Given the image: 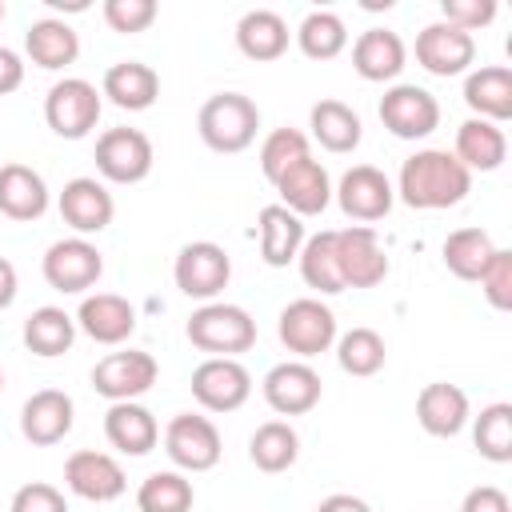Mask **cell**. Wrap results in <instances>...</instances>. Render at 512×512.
Wrapping results in <instances>:
<instances>
[{"mask_svg": "<svg viewBox=\"0 0 512 512\" xmlns=\"http://www.w3.org/2000/svg\"><path fill=\"white\" fill-rule=\"evenodd\" d=\"M380 124L396 140H424L440 124V104L428 88L420 84H392L380 96Z\"/></svg>", "mask_w": 512, "mask_h": 512, "instance_id": "cell-10", "label": "cell"}, {"mask_svg": "<svg viewBox=\"0 0 512 512\" xmlns=\"http://www.w3.org/2000/svg\"><path fill=\"white\" fill-rule=\"evenodd\" d=\"M392 192L408 208L440 212V208H456L472 192V172L448 148H420L400 164Z\"/></svg>", "mask_w": 512, "mask_h": 512, "instance_id": "cell-1", "label": "cell"}, {"mask_svg": "<svg viewBox=\"0 0 512 512\" xmlns=\"http://www.w3.org/2000/svg\"><path fill=\"white\" fill-rule=\"evenodd\" d=\"M40 272H44L48 288H56L64 296H80V292L96 288V280L104 276V252L88 236H64V240L48 244Z\"/></svg>", "mask_w": 512, "mask_h": 512, "instance_id": "cell-6", "label": "cell"}, {"mask_svg": "<svg viewBox=\"0 0 512 512\" xmlns=\"http://www.w3.org/2000/svg\"><path fill=\"white\" fill-rule=\"evenodd\" d=\"M8 512H68V500L56 484H44V480H32L24 488H16L12 496V508Z\"/></svg>", "mask_w": 512, "mask_h": 512, "instance_id": "cell-45", "label": "cell"}, {"mask_svg": "<svg viewBox=\"0 0 512 512\" xmlns=\"http://www.w3.org/2000/svg\"><path fill=\"white\" fill-rule=\"evenodd\" d=\"M76 328L96 344H124L136 332V308L116 292H92L76 308Z\"/></svg>", "mask_w": 512, "mask_h": 512, "instance_id": "cell-21", "label": "cell"}, {"mask_svg": "<svg viewBox=\"0 0 512 512\" xmlns=\"http://www.w3.org/2000/svg\"><path fill=\"white\" fill-rule=\"evenodd\" d=\"M20 84H24V60H20V52L0 44V96L16 92Z\"/></svg>", "mask_w": 512, "mask_h": 512, "instance_id": "cell-47", "label": "cell"}, {"mask_svg": "<svg viewBox=\"0 0 512 512\" xmlns=\"http://www.w3.org/2000/svg\"><path fill=\"white\" fill-rule=\"evenodd\" d=\"M256 228H260V260L268 268H288L300 256L304 224L284 204H264L260 216H256Z\"/></svg>", "mask_w": 512, "mask_h": 512, "instance_id": "cell-29", "label": "cell"}, {"mask_svg": "<svg viewBox=\"0 0 512 512\" xmlns=\"http://www.w3.org/2000/svg\"><path fill=\"white\" fill-rule=\"evenodd\" d=\"M56 208H60V220H64L76 236H96V232H104V228L112 224V216H116V200H112L108 184L96 180V176H76V180H68L64 192H60V200H56Z\"/></svg>", "mask_w": 512, "mask_h": 512, "instance_id": "cell-18", "label": "cell"}, {"mask_svg": "<svg viewBox=\"0 0 512 512\" xmlns=\"http://www.w3.org/2000/svg\"><path fill=\"white\" fill-rule=\"evenodd\" d=\"M160 376V364L152 352H140V348H124V352H108L104 360H96L92 368V388L116 404V400H136L144 396Z\"/></svg>", "mask_w": 512, "mask_h": 512, "instance_id": "cell-12", "label": "cell"}, {"mask_svg": "<svg viewBox=\"0 0 512 512\" xmlns=\"http://www.w3.org/2000/svg\"><path fill=\"white\" fill-rule=\"evenodd\" d=\"M308 128H312V140L324 148V152H352L364 136V124L356 116V108H348L344 100H316L312 112H308Z\"/></svg>", "mask_w": 512, "mask_h": 512, "instance_id": "cell-32", "label": "cell"}, {"mask_svg": "<svg viewBox=\"0 0 512 512\" xmlns=\"http://www.w3.org/2000/svg\"><path fill=\"white\" fill-rule=\"evenodd\" d=\"M100 96L124 112H144L160 96V76H156V68H148L140 60H116V64H108V72L100 80Z\"/></svg>", "mask_w": 512, "mask_h": 512, "instance_id": "cell-27", "label": "cell"}, {"mask_svg": "<svg viewBox=\"0 0 512 512\" xmlns=\"http://www.w3.org/2000/svg\"><path fill=\"white\" fill-rule=\"evenodd\" d=\"M276 336L296 360H312L336 344V312L320 296H300L280 308Z\"/></svg>", "mask_w": 512, "mask_h": 512, "instance_id": "cell-5", "label": "cell"}, {"mask_svg": "<svg viewBox=\"0 0 512 512\" xmlns=\"http://www.w3.org/2000/svg\"><path fill=\"white\" fill-rule=\"evenodd\" d=\"M48 184L36 168L28 164H0V216L16 224H32L48 212Z\"/></svg>", "mask_w": 512, "mask_h": 512, "instance_id": "cell-24", "label": "cell"}, {"mask_svg": "<svg viewBox=\"0 0 512 512\" xmlns=\"http://www.w3.org/2000/svg\"><path fill=\"white\" fill-rule=\"evenodd\" d=\"M300 276L308 288H316L320 296H336L344 292V280H340V264H336V232H316V236H304L300 244Z\"/></svg>", "mask_w": 512, "mask_h": 512, "instance_id": "cell-35", "label": "cell"}, {"mask_svg": "<svg viewBox=\"0 0 512 512\" xmlns=\"http://www.w3.org/2000/svg\"><path fill=\"white\" fill-rule=\"evenodd\" d=\"M0 24H4V0H0Z\"/></svg>", "mask_w": 512, "mask_h": 512, "instance_id": "cell-51", "label": "cell"}, {"mask_svg": "<svg viewBox=\"0 0 512 512\" xmlns=\"http://www.w3.org/2000/svg\"><path fill=\"white\" fill-rule=\"evenodd\" d=\"M188 340L192 348L208 352V356H240L256 344V320L248 316V308L228 304V300H208L188 316Z\"/></svg>", "mask_w": 512, "mask_h": 512, "instance_id": "cell-3", "label": "cell"}, {"mask_svg": "<svg viewBox=\"0 0 512 512\" xmlns=\"http://www.w3.org/2000/svg\"><path fill=\"white\" fill-rule=\"evenodd\" d=\"M192 396L204 412H236L252 396V376L232 356H208L192 372Z\"/></svg>", "mask_w": 512, "mask_h": 512, "instance_id": "cell-13", "label": "cell"}, {"mask_svg": "<svg viewBox=\"0 0 512 512\" xmlns=\"http://www.w3.org/2000/svg\"><path fill=\"white\" fill-rule=\"evenodd\" d=\"M0 388H4V372H0Z\"/></svg>", "mask_w": 512, "mask_h": 512, "instance_id": "cell-52", "label": "cell"}, {"mask_svg": "<svg viewBox=\"0 0 512 512\" xmlns=\"http://www.w3.org/2000/svg\"><path fill=\"white\" fill-rule=\"evenodd\" d=\"M460 512H512V504H508L504 488H496V484H476V488H468V496L460 500Z\"/></svg>", "mask_w": 512, "mask_h": 512, "instance_id": "cell-46", "label": "cell"}, {"mask_svg": "<svg viewBox=\"0 0 512 512\" xmlns=\"http://www.w3.org/2000/svg\"><path fill=\"white\" fill-rule=\"evenodd\" d=\"M64 484L80 500L108 504V500H120L124 496L128 476H124V468H120L116 456L96 452V448H80V452H72L64 460Z\"/></svg>", "mask_w": 512, "mask_h": 512, "instance_id": "cell-16", "label": "cell"}, {"mask_svg": "<svg viewBox=\"0 0 512 512\" xmlns=\"http://www.w3.org/2000/svg\"><path fill=\"white\" fill-rule=\"evenodd\" d=\"M104 112V96L92 80L64 76L44 96V120L60 140H84Z\"/></svg>", "mask_w": 512, "mask_h": 512, "instance_id": "cell-4", "label": "cell"}, {"mask_svg": "<svg viewBox=\"0 0 512 512\" xmlns=\"http://www.w3.org/2000/svg\"><path fill=\"white\" fill-rule=\"evenodd\" d=\"M104 436H108V444H112L116 452H124V456H148V452L160 444V424H156V416H152L144 404H136V400H116V404H108V412H104Z\"/></svg>", "mask_w": 512, "mask_h": 512, "instance_id": "cell-25", "label": "cell"}, {"mask_svg": "<svg viewBox=\"0 0 512 512\" xmlns=\"http://www.w3.org/2000/svg\"><path fill=\"white\" fill-rule=\"evenodd\" d=\"M156 12H160L156 0H104V24L120 36H136L152 28Z\"/></svg>", "mask_w": 512, "mask_h": 512, "instance_id": "cell-42", "label": "cell"}, {"mask_svg": "<svg viewBox=\"0 0 512 512\" xmlns=\"http://www.w3.org/2000/svg\"><path fill=\"white\" fill-rule=\"evenodd\" d=\"M260 392H264V404L276 416H304V412H312L320 404L324 380L308 360H284V364L268 368Z\"/></svg>", "mask_w": 512, "mask_h": 512, "instance_id": "cell-14", "label": "cell"}, {"mask_svg": "<svg viewBox=\"0 0 512 512\" xmlns=\"http://www.w3.org/2000/svg\"><path fill=\"white\" fill-rule=\"evenodd\" d=\"M192 504H196V488L176 468L152 472L136 488V508L140 512H192Z\"/></svg>", "mask_w": 512, "mask_h": 512, "instance_id": "cell-37", "label": "cell"}, {"mask_svg": "<svg viewBox=\"0 0 512 512\" xmlns=\"http://www.w3.org/2000/svg\"><path fill=\"white\" fill-rule=\"evenodd\" d=\"M332 196H336L340 212H344L348 220H360V224L384 220V216L392 212V200H396L392 180H388L376 164H352V168L340 176V184L332 188Z\"/></svg>", "mask_w": 512, "mask_h": 512, "instance_id": "cell-15", "label": "cell"}, {"mask_svg": "<svg viewBox=\"0 0 512 512\" xmlns=\"http://www.w3.org/2000/svg\"><path fill=\"white\" fill-rule=\"evenodd\" d=\"M492 252H496V244H492V236L484 228H456L444 240V264H448V272L456 280H468V284L480 280V272L492 260Z\"/></svg>", "mask_w": 512, "mask_h": 512, "instance_id": "cell-36", "label": "cell"}, {"mask_svg": "<svg viewBox=\"0 0 512 512\" xmlns=\"http://www.w3.org/2000/svg\"><path fill=\"white\" fill-rule=\"evenodd\" d=\"M388 360L384 336L376 328H352L344 336H336V364L348 376H376Z\"/></svg>", "mask_w": 512, "mask_h": 512, "instance_id": "cell-40", "label": "cell"}, {"mask_svg": "<svg viewBox=\"0 0 512 512\" xmlns=\"http://www.w3.org/2000/svg\"><path fill=\"white\" fill-rule=\"evenodd\" d=\"M196 128H200V140L212 152L236 156V152H244L256 140V132H260V108L244 92H216V96H208L200 104Z\"/></svg>", "mask_w": 512, "mask_h": 512, "instance_id": "cell-2", "label": "cell"}, {"mask_svg": "<svg viewBox=\"0 0 512 512\" xmlns=\"http://www.w3.org/2000/svg\"><path fill=\"white\" fill-rule=\"evenodd\" d=\"M472 444L484 460L508 464L512 460V404L496 400V404L480 408V416L472 420Z\"/></svg>", "mask_w": 512, "mask_h": 512, "instance_id": "cell-39", "label": "cell"}, {"mask_svg": "<svg viewBox=\"0 0 512 512\" xmlns=\"http://www.w3.org/2000/svg\"><path fill=\"white\" fill-rule=\"evenodd\" d=\"M476 284H480V292L488 296L492 308L508 312V308H512V252H508V248H496Z\"/></svg>", "mask_w": 512, "mask_h": 512, "instance_id": "cell-43", "label": "cell"}, {"mask_svg": "<svg viewBox=\"0 0 512 512\" xmlns=\"http://www.w3.org/2000/svg\"><path fill=\"white\" fill-rule=\"evenodd\" d=\"M272 188L280 192V204H284L288 212H296L300 220H304V216H320V212L332 204L328 168H324L320 160H312V156H304V160H296L292 168H284V172L272 180Z\"/></svg>", "mask_w": 512, "mask_h": 512, "instance_id": "cell-20", "label": "cell"}, {"mask_svg": "<svg viewBox=\"0 0 512 512\" xmlns=\"http://www.w3.org/2000/svg\"><path fill=\"white\" fill-rule=\"evenodd\" d=\"M296 44H300V52H304L308 60H336V56L348 48V28H344V20H340L336 12L316 8V12H308V16L300 20Z\"/></svg>", "mask_w": 512, "mask_h": 512, "instance_id": "cell-38", "label": "cell"}, {"mask_svg": "<svg viewBox=\"0 0 512 512\" xmlns=\"http://www.w3.org/2000/svg\"><path fill=\"white\" fill-rule=\"evenodd\" d=\"M336 264L344 288H376L388 276V252L380 248L368 224H352L336 232Z\"/></svg>", "mask_w": 512, "mask_h": 512, "instance_id": "cell-17", "label": "cell"}, {"mask_svg": "<svg viewBox=\"0 0 512 512\" xmlns=\"http://www.w3.org/2000/svg\"><path fill=\"white\" fill-rule=\"evenodd\" d=\"M416 64L428 76H464L476 64V36L460 32L448 20H432L416 32Z\"/></svg>", "mask_w": 512, "mask_h": 512, "instance_id": "cell-9", "label": "cell"}, {"mask_svg": "<svg viewBox=\"0 0 512 512\" xmlns=\"http://www.w3.org/2000/svg\"><path fill=\"white\" fill-rule=\"evenodd\" d=\"M16 292H20V276H16V264H12L8 256H0V312H4V308H12Z\"/></svg>", "mask_w": 512, "mask_h": 512, "instance_id": "cell-49", "label": "cell"}, {"mask_svg": "<svg viewBox=\"0 0 512 512\" xmlns=\"http://www.w3.org/2000/svg\"><path fill=\"white\" fill-rule=\"evenodd\" d=\"M24 348L52 360V356H64L72 344H76V316H68L64 308L56 304H44L36 308L28 320H24V332H20Z\"/></svg>", "mask_w": 512, "mask_h": 512, "instance_id": "cell-33", "label": "cell"}, {"mask_svg": "<svg viewBox=\"0 0 512 512\" xmlns=\"http://www.w3.org/2000/svg\"><path fill=\"white\" fill-rule=\"evenodd\" d=\"M288 40H292V32H288L284 16L272 12V8H252L236 20V48L248 60H260V64L280 60L288 52Z\"/></svg>", "mask_w": 512, "mask_h": 512, "instance_id": "cell-31", "label": "cell"}, {"mask_svg": "<svg viewBox=\"0 0 512 512\" xmlns=\"http://www.w3.org/2000/svg\"><path fill=\"white\" fill-rule=\"evenodd\" d=\"M468 416H472L468 392L456 388V384H448V380H432L416 396V420H420V428L428 436H440V440L460 436L464 424H468Z\"/></svg>", "mask_w": 512, "mask_h": 512, "instance_id": "cell-22", "label": "cell"}, {"mask_svg": "<svg viewBox=\"0 0 512 512\" xmlns=\"http://www.w3.org/2000/svg\"><path fill=\"white\" fill-rule=\"evenodd\" d=\"M304 156H312V152H308V136H304L300 128H272V132L264 136V144H260V172H264L268 184H272L284 168H292V164L304 160Z\"/></svg>", "mask_w": 512, "mask_h": 512, "instance_id": "cell-41", "label": "cell"}, {"mask_svg": "<svg viewBox=\"0 0 512 512\" xmlns=\"http://www.w3.org/2000/svg\"><path fill=\"white\" fill-rule=\"evenodd\" d=\"M172 280L176 288L188 296V300H216L228 280H232V260L220 244L212 240H192L176 252V264H172Z\"/></svg>", "mask_w": 512, "mask_h": 512, "instance_id": "cell-7", "label": "cell"}, {"mask_svg": "<svg viewBox=\"0 0 512 512\" xmlns=\"http://www.w3.org/2000/svg\"><path fill=\"white\" fill-rule=\"evenodd\" d=\"M72 420H76V404L68 392L60 388H40L24 400L20 408V432L28 444L36 448H48V444H60L68 432H72Z\"/></svg>", "mask_w": 512, "mask_h": 512, "instance_id": "cell-19", "label": "cell"}, {"mask_svg": "<svg viewBox=\"0 0 512 512\" xmlns=\"http://www.w3.org/2000/svg\"><path fill=\"white\" fill-rule=\"evenodd\" d=\"M152 140L140 128H108L96 140V172L112 184H140L152 172Z\"/></svg>", "mask_w": 512, "mask_h": 512, "instance_id": "cell-11", "label": "cell"}, {"mask_svg": "<svg viewBox=\"0 0 512 512\" xmlns=\"http://www.w3.org/2000/svg\"><path fill=\"white\" fill-rule=\"evenodd\" d=\"M452 156H456L468 172H496V168L504 164V156H508V136H504L500 124L472 116V120H464V124L456 128V148H452Z\"/></svg>", "mask_w": 512, "mask_h": 512, "instance_id": "cell-30", "label": "cell"}, {"mask_svg": "<svg viewBox=\"0 0 512 512\" xmlns=\"http://www.w3.org/2000/svg\"><path fill=\"white\" fill-rule=\"evenodd\" d=\"M248 456L268 476L288 472L296 464V456H300V436H296V428L288 420H264L248 440Z\"/></svg>", "mask_w": 512, "mask_h": 512, "instance_id": "cell-34", "label": "cell"}, {"mask_svg": "<svg viewBox=\"0 0 512 512\" xmlns=\"http://www.w3.org/2000/svg\"><path fill=\"white\" fill-rule=\"evenodd\" d=\"M24 52L36 68H48V72H60L68 64H76L80 56V36L76 28L64 20V16H44V20H32L28 32H24Z\"/></svg>", "mask_w": 512, "mask_h": 512, "instance_id": "cell-26", "label": "cell"}, {"mask_svg": "<svg viewBox=\"0 0 512 512\" xmlns=\"http://www.w3.org/2000/svg\"><path fill=\"white\" fill-rule=\"evenodd\" d=\"M316 512H372V508H368V500H360L352 492H332L316 504Z\"/></svg>", "mask_w": 512, "mask_h": 512, "instance_id": "cell-48", "label": "cell"}, {"mask_svg": "<svg viewBox=\"0 0 512 512\" xmlns=\"http://www.w3.org/2000/svg\"><path fill=\"white\" fill-rule=\"evenodd\" d=\"M48 8H56V12H84L88 8V0H44Z\"/></svg>", "mask_w": 512, "mask_h": 512, "instance_id": "cell-50", "label": "cell"}, {"mask_svg": "<svg viewBox=\"0 0 512 512\" xmlns=\"http://www.w3.org/2000/svg\"><path fill=\"white\" fill-rule=\"evenodd\" d=\"M464 104L472 116L504 124L512 116V68L504 64H480L464 76Z\"/></svg>", "mask_w": 512, "mask_h": 512, "instance_id": "cell-28", "label": "cell"}, {"mask_svg": "<svg viewBox=\"0 0 512 512\" xmlns=\"http://www.w3.org/2000/svg\"><path fill=\"white\" fill-rule=\"evenodd\" d=\"M440 20L456 24L460 32H480L496 20V0H444L440 4Z\"/></svg>", "mask_w": 512, "mask_h": 512, "instance_id": "cell-44", "label": "cell"}, {"mask_svg": "<svg viewBox=\"0 0 512 512\" xmlns=\"http://www.w3.org/2000/svg\"><path fill=\"white\" fill-rule=\"evenodd\" d=\"M164 452L176 464V472H208L220 464V452H224L220 428L208 416L180 412L164 428Z\"/></svg>", "mask_w": 512, "mask_h": 512, "instance_id": "cell-8", "label": "cell"}, {"mask_svg": "<svg viewBox=\"0 0 512 512\" xmlns=\"http://www.w3.org/2000/svg\"><path fill=\"white\" fill-rule=\"evenodd\" d=\"M404 64H408V48H404V40L392 28H368L352 44V68L368 84L396 80L404 72Z\"/></svg>", "mask_w": 512, "mask_h": 512, "instance_id": "cell-23", "label": "cell"}]
</instances>
